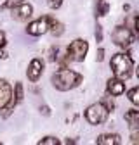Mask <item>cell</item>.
Instances as JSON below:
<instances>
[{
  "label": "cell",
  "mask_w": 139,
  "mask_h": 145,
  "mask_svg": "<svg viewBox=\"0 0 139 145\" xmlns=\"http://www.w3.org/2000/svg\"><path fill=\"white\" fill-rule=\"evenodd\" d=\"M82 74H78V72L71 71V69H59L54 76H52V85H54L58 90H61V92H66V90H71L75 86H78L82 83Z\"/></svg>",
  "instance_id": "6da1fadb"
},
{
  "label": "cell",
  "mask_w": 139,
  "mask_h": 145,
  "mask_svg": "<svg viewBox=\"0 0 139 145\" xmlns=\"http://www.w3.org/2000/svg\"><path fill=\"white\" fill-rule=\"evenodd\" d=\"M110 66L113 69L115 78L120 80V81H125L132 74V66H134V62H132V57L129 56V54H116V56H113Z\"/></svg>",
  "instance_id": "7a4b0ae2"
},
{
  "label": "cell",
  "mask_w": 139,
  "mask_h": 145,
  "mask_svg": "<svg viewBox=\"0 0 139 145\" xmlns=\"http://www.w3.org/2000/svg\"><path fill=\"white\" fill-rule=\"evenodd\" d=\"M85 119L89 121L91 124H101L108 119V111H106V107H104L101 102L97 104H92L87 107V111H85Z\"/></svg>",
  "instance_id": "3957f363"
},
{
  "label": "cell",
  "mask_w": 139,
  "mask_h": 145,
  "mask_svg": "<svg viewBox=\"0 0 139 145\" xmlns=\"http://www.w3.org/2000/svg\"><path fill=\"white\" fill-rule=\"evenodd\" d=\"M87 50H89L87 42L78 38V40L71 42V45L68 47V50H66V59H68V61H77V62H80V61L85 59Z\"/></svg>",
  "instance_id": "277c9868"
},
{
  "label": "cell",
  "mask_w": 139,
  "mask_h": 145,
  "mask_svg": "<svg viewBox=\"0 0 139 145\" xmlns=\"http://www.w3.org/2000/svg\"><path fill=\"white\" fill-rule=\"evenodd\" d=\"M111 38H113V42L118 45V47H129L132 42H134V35H132V31L129 29V28H125V26H116L115 29H113V33H111Z\"/></svg>",
  "instance_id": "5b68a950"
},
{
  "label": "cell",
  "mask_w": 139,
  "mask_h": 145,
  "mask_svg": "<svg viewBox=\"0 0 139 145\" xmlns=\"http://www.w3.org/2000/svg\"><path fill=\"white\" fill-rule=\"evenodd\" d=\"M31 12H33L31 5L28 2H24V0H17L16 5L12 7V17H14L16 21H26V19H30Z\"/></svg>",
  "instance_id": "8992f818"
},
{
  "label": "cell",
  "mask_w": 139,
  "mask_h": 145,
  "mask_svg": "<svg viewBox=\"0 0 139 145\" xmlns=\"http://www.w3.org/2000/svg\"><path fill=\"white\" fill-rule=\"evenodd\" d=\"M47 31H49V17H40V19L30 23L28 28H26V33L33 35V36H40Z\"/></svg>",
  "instance_id": "52a82bcc"
},
{
  "label": "cell",
  "mask_w": 139,
  "mask_h": 145,
  "mask_svg": "<svg viewBox=\"0 0 139 145\" xmlns=\"http://www.w3.org/2000/svg\"><path fill=\"white\" fill-rule=\"evenodd\" d=\"M12 100V90L5 80H0V109H5Z\"/></svg>",
  "instance_id": "ba28073f"
},
{
  "label": "cell",
  "mask_w": 139,
  "mask_h": 145,
  "mask_svg": "<svg viewBox=\"0 0 139 145\" xmlns=\"http://www.w3.org/2000/svg\"><path fill=\"white\" fill-rule=\"evenodd\" d=\"M42 69H44V64L40 59H33L28 66V71H26V76L30 81H37L40 76H42Z\"/></svg>",
  "instance_id": "9c48e42d"
},
{
  "label": "cell",
  "mask_w": 139,
  "mask_h": 145,
  "mask_svg": "<svg viewBox=\"0 0 139 145\" xmlns=\"http://www.w3.org/2000/svg\"><path fill=\"white\" fill-rule=\"evenodd\" d=\"M106 88H108V93L113 95V97L122 95V93L125 92V85H124V81H120V80H116V78H110Z\"/></svg>",
  "instance_id": "30bf717a"
},
{
  "label": "cell",
  "mask_w": 139,
  "mask_h": 145,
  "mask_svg": "<svg viewBox=\"0 0 139 145\" xmlns=\"http://www.w3.org/2000/svg\"><path fill=\"white\" fill-rule=\"evenodd\" d=\"M97 145H120V137L111 135V133H104L97 137Z\"/></svg>",
  "instance_id": "8fae6325"
},
{
  "label": "cell",
  "mask_w": 139,
  "mask_h": 145,
  "mask_svg": "<svg viewBox=\"0 0 139 145\" xmlns=\"http://www.w3.org/2000/svg\"><path fill=\"white\" fill-rule=\"evenodd\" d=\"M125 121L129 123L130 130H137V124H139V111H136V109H130V111L125 112Z\"/></svg>",
  "instance_id": "7c38bea8"
},
{
  "label": "cell",
  "mask_w": 139,
  "mask_h": 145,
  "mask_svg": "<svg viewBox=\"0 0 139 145\" xmlns=\"http://www.w3.org/2000/svg\"><path fill=\"white\" fill-rule=\"evenodd\" d=\"M49 31L54 35V36H61V35L64 33V28H63V24H61L59 21H56V19H52V17H49Z\"/></svg>",
  "instance_id": "4fadbf2b"
},
{
  "label": "cell",
  "mask_w": 139,
  "mask_h": 145,
  "mask_svg": "<svg viewBox=\"0 0 139 145\" xmlns=\"http://www.w3.org/2000/svg\"><path fill=\"white\" fill-rule=\"evenodd\" d=\"M110 10V4L108 0H97V7H96V16H106Z\"/></svg>",
  "instance_id": "5bb4252c"
},
{
  "label": "cell",
  "mask_w": 139,
  "mask_h": 145,
  "mask_svg": "<svg viewBox=\"0 0 139 145\" xmlns=\"http://www.w3.org/2000/svg\"><path fill=\"white\" fill-rule=\"evenodd\" d=\"M23 100V85L21 83H16L14 86V97H12V102L14 104H19Z\"/></svg>",
  "instance_id": "9a60e30c"
},
{
  "label": "cell",
  "mask_w": 139,
  "mask_h": 145,
  "mask_svg": "<svg viewBox=\"0 0 139 145\" xmlns=\"http://www.w3.org/2000/svg\"><path fill=\"white\" fill-rule=\"evenodd\" d=\"M127 95H129V100H130L134 105L139 104V88H137V86H134L132 90H129V93H127Z\"/></svg>",
  "instance_id": "2e32d148"
},
{
  "label": "cell",
  "mask_w": 139,
  "mask_h": 145,
  "mask_svg": "<svg viewBox=\"0 0 139 145\" xmlns=\"http://www.w3.org/2000/svg\"><path fill=\"white\" fill-rule=\"evenodd\" d=\"M37 145H61V143H59V140H58L56 137H45V138H42Z\"/></svg>",
  "instance_id": "e0dca14e"
},
{
  "label": "cell",
  "mask_w": 139,
  "mask_h": 145,
  "mask_svg": "<svg viewBox=\"0 0 139 145\" xmlns=\"http://www.w3.org/2000/svg\"><path fill=\"white\" fill-rule=\"evenodd\" d=\"M101 104H103L104 107H106V111H108V112H110V111H113V109H115V104H113V100H111L110 97H104Z\"/></svg>",
  "instance_id": "ac0fdd59"
},
{
  "label": "cell",
  "mask_w": 139,
  "mask_h": 145,
  "mask_svg": "<svg viewBox=\"0 0 139 145\" xmlns=\"http://www.w3.org/2000/svg\"><path fill=\"white\" fill-rule=\"evenodd\" d=\"M61 4H63V0H47V5L50 9H58V7H61Z\"/></svg>",
  "instance_id": "d6986e66"
},
{
  "label": "cell",
  "mask_w": 139,
  "mask_h": 145,
  "mask_svg": "<svg viewBox=\"0 0 139 145\" xmlns=\"http://www.w3.org/2000/svg\"><path fill=\"white\" fill-rule=\"evenodd\" d=\"M96 40H97V42H101V40H103V28H101V26H97V28H96Z\"/></svg>",
  "instance_id": "ffe728a7"
},
{
  "label": "cell",
  "mask_w": 139,
  "mask_h": 145,
  "mask_svg": "<svg viewBox=\"0 0 139 145\" xmlns=\"http://www.w3.org/2000/svg\"><path fill=\"white\" fill-rule=\"evenodd\" d=\"M137 142H139V131H137V130H134V131H132V143H134V145H137Z\"/></svg>",
  "instance_id": "44dd1931"
},
{
  "label": "cell",
  "mask_w": 139,
  "mask_h": 145,
  "mask_svg": "<svg viewBox=\"0 0 139 145\" xmlns=\"http://www.w3.org/2000/svg\"><path fill=\"white\" fill-rule=\"evenodd\" d=\"M96 59H97V62H101V61L104 59V50H103V48H99V50H97V56H96Z\"/></svg>",
  "instance_id": "7402d4cb"
},
{
  "label": "cell",
  "mask_w": 139,
  "mask_h": 145,
  "mask_svg": "<svg viewBox=\"0 0 139 145\" xmlns=\"http://www.w3.org/2000/svg\"><path fill=\"white\" fill-rule=\"evenodd\" d=\"M4 45H5V35L4 31H0V48H4Z\"/></svg>",
  "instance_id": "603a6c76"
},
{
  "label": "cell",
  "mask_w": 139,
  "mask_h": 145,
  "mask_svg": "<svg viewBox=\"0 0 139 145\" xmlns=\"http://www.w3.org/2000/svg\"><path fill=\"white\" fill-rule=\"evenodd\" d=\"M40 111L44 112V116H49V114H50V111H49V107H47V105H42V107H40Z\"/></svg>",
  "instance_id": "cb8c5ba5"
},
{
  "label": "cell",
  "mask_w": 139,
  "mask_h": 145,
  "mask_svg": "<svg viewBox=\"0 0 139 145\" xmlns=\"http://www.w3.org/2000/svg\"><path fill=\"white\" fill-rule=\"evenodd\" d=\"M66 145H77V140L75 138H66Z\"/></svg>",
  "instance_id": "d4e9b609"
},
{
  "label": "cell",
  "mask_w": 139,
  "mask_h": 145,
  "mask_svg": "<svg viewBox=\"0 0 139 145\" xmlns=\"http://www.w3.org/2000/svg\"><path fill=\"white\" fill-rule=\"evenodd\" d=\"M0 57H2V59H7V52H5L4 48H0Z\"/></svg>",
  "instance_id": "484cf974"
},
{
  "label": "cell",
  "mask_w": 139,
  "mask_h": 145,
  "mask_svg": "<svg viewBox=\"0 0 139 145\" xmlns=\"http://www.w3.org/2000/svg\"><path fill=\"white\" fill-rule=\"evenodd\" d=\"M0 145H2V143H0Z\"/></svg>",
  "instance_id": "4316f807"
}]
</instances>
